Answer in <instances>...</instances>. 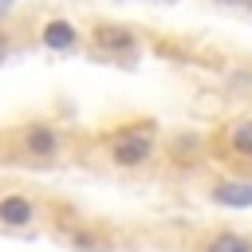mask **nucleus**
I'll list each match as a JSON object with an SVG mask.
<instances>
[{
	"label": "nucleus",
	"mask_w": 252,
	"mask_h": 252,
	"mask_svg": "<svg viewBox=\"0 0 252 252\" xmlns=\"http://www.w3.org/2000/svg\"><path fill=\"white\" fill-rule=\"evenodd\" d=\"M154 158V122H134L122 126L110 138V161L118 169H142Z\"/></svg>",
	"instance_id": "nucleus-1"
},
{
	"label": "nucleus",
	"mask_w": 252,
	"mask_h": 252,
	"mask_svg": "<svg viewBox=\"0 0 252 252\" xmlns=\"http://www.w3.org/2000/svg\"><path fill=\"white\" fill-rule=\"evenodd\" d=\"M91 43H94V51H102V55H126V51L138 47V35H134V28H126V24H94V28H91Z\"/></svg>",
	"instance_id": "nucleus-2"
},
{
	"label": "nucleus",
	"mask_w": 252,
	"mask_h": 252,
	"mask_svg": "<svg viewBox=\"0 0 252 252\" xmlns=\"http://www.w3.org/2000/svg\"><path fill=\"white\" fill-rule=\"evenodd\" d=\"M39 220V205L28 193H4L0 197V224L4 228H32Z\"/></svg>",
	"instance_id": "nucleus-3"
},
{
	"label": "nucleus",
	"mask_w": 252,
	"mask_h": 252,
	"mask_svg": "<svg viewBox=\"0 0 252 252\" xmlns=\"http://www.w3.org/2000/svg\"><path fill=\"white\" fill-rule=\"evenodd\" d=\"M209 201L220 209H252V181L244 177H220L209 189Z\"/></svg>",
	"instance_id": "nucleus-4"
},
{
	"label": "nucleus",
	"mask_w": 252,
	"mask_h": 252,
	"mask_svg": "<svg viewBox=\"0 0 252 252\" xmlns=\"http://www.w3.org/2000/svg\"><path fill=\"white\" fill-rule=\"evenodd\" d=\"M39 43L47 51H75L79 47V28L71 20H47L39 28Z\"/></svg>",
	"instance_id": "nucleus-5"
},
{
	"label": "nucleus",
	"mask_w": 252,
	"mask_h": 252,
	"mask_svg": "<svg viewBox=\"0 0 252 252\" xmlns=\"http://www.w3.org/2000/svg\"><path fill=\"white\" fill-rule=\"evenodd\" d=\"M24 150L32 154V158H55L59 154V134H55V126H47V122H32L28 130H24Z\"/></svg>",
	"instance_id": "nucleus-6"
},
{
	"label": "nucleus",
	"mask_w": 252,
	"mask_h": 252,
	"mask_svg": "<svg viewBox=\"0 0 252 252\" xmlns=\"http://www.w3.org/2000/svg\"><path fill=\"white\" fill-rule=\"evenodd\" d=\"M201 252H252V236L248 232H236V228H220V232L205 236Z\"/></svg>",
	"instance_id": "nucleus-7"
},
{
	"label": "nucleus",
	"mask_w": 252,
	"mask_h": 252,
	"mask_svg": "<svg viewBox=\"0 0 252 252\" xmlns=\"http://www.w3.org/2000/svg\"><path fill=\"white\" fill-rule=\"evenodd\" d=\"M228 154L236 161H252V114L228 126Z\"/></svg>",
	"instance_id": "nucleus-8"
},
{
	"label": "nucleus",
	"mask_w": 252,
	"mask_h": 252,
	"mask_svg": "<svg viewBox=\"0 0 252 252\" xmlns=\"http://www.w3.org/2000/svg\"><path fill=\"white\" fill-rule=\"evenodd\" d=\"M8 51H12V35H8L4 28H0V63L8 59Z\"/></svg>",
	"instance_id": "nucleus-9"
},
{
	"label": "nucleus",
	"mask_w": 252,
	"mask_h": 252,
	"mask_svg": "<svg viewBox=\"0 0 252 252\" xmlns=\"http://www.w3.org/2000/svg\"><path fill=\"white\" fill-rule=\"evenodd\" d=\"M12 8H16V0H0V20H4V16H12Z\"/></svg>",
	"instance_id": "nucleus-10"
},
{
	"label": "nucleus",
	"mask_w": 252,
	"mask_h": 252,
	"mask_svg": "<svg viewBox=\"0 0 252 252\" xmlns=\"http://www.w3.org/2000/svg\"><path fill=\"white\" fill-rule=\"evenodd\" d=\"M220 4H240V8H252V0H220Z\"/></svg>",
	"instance_id": "nucleus-11"
},
{
	"label": "nucleus",
	"mask_w": 252,
	"mask_h": 252,
	"mask_svg": "<svg viewBox=\"0 0 252 252\" xmlns=\"http://www.w3.org/2000/svg\"><path fill=\"white\" fill-rule=\"evenodd\" d=\"M165 4H173V0H165Z\"/></svg>",
	"instance_id": "nucleus-12"
}]
</instances>
